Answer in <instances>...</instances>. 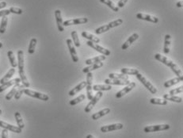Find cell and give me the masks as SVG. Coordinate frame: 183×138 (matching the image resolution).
<instances>
[{
	"mask_svg": "<svg viewBox=\"0 0 183 138\" xmlns=\"http://www.w3.org/2000/svg\"><path fill=\"white\" fill-rule=\"evenodd\" d=\"M87 45L88 46H90L91 48H92V49H94V50H96L97 52H98V53L103 54L104 56H110V55L111 54V53H110V51L109 50V49H105V48L102 47V46L98 45V44L94 43V42L92 41L88 40V41H87Z\"/></svg>",
	"mask_w": 183,
	"mask_h": 138,
	"instance_id": "ba28073f",
	"label": "cell"
},
{
	"mask_svg": "<svg viewBox=\"0 0 183 138\" xmlns=\"http://www.w3.org/2000/svg\"><path fill=\"white\" fill-rule=\"evenodd\" d=\"M110 30V26L107 25H105V26H102L99 27V28H97L95 30V33L96 34H101V33H105V32H107Z\"/></svg>",
	"mask_w": 183,
	"mask_h": 138,
	"instance_id": "60d3db41",
	"label": "cell"
},
{
	"mask_svg": "<svg viewBox=\"0 0 183 138\" xmlns=\"http://www.w3.org/2000/svg\"><path fill=\"white\" fill-rule=\"evenodd\" d=\"M86 138H95V137H94V136H93L92 135L89 134V135H87V137H86Z\"/></svg>",
	"mask_w": 183,
	"mask_h": 138,
	"instance_id": "f907efd6",
	"label": "cell"
},
{
	"mask_svg": "<svg viewBox=\"0 0 183 138\" xmlns=\"http://www.w3.org/2000/svg\"><path fill=\"white\" fill-rule=\"evenodd\" d=\"M1 138H8V130H7V129H2V137Z\"/></svg>",
	"mask_w": 183,
	"mask_h": 138,
	"instance_id": "7dc6e473",
	"label": "cell"
},
{
	"mask_svg": "<svg viewBox=\"0 0 183 138\" xmlns=\"http://www.w3.org/2000/svg\"><path fill=\"white\" fill-rule=\"evenodd\" d=\"M120 72L122 74H124V75H135L139 73V70L138 69H135V68H123L120 69Z\"/></svg>",
	"mask_w": 183,
	"mask_h": 138,
	"instance_id": "f546056e",
	"label": "cell"
},
{
	"mask_svg": "<svg viewBox=\"0 0 183 138\" xmlns=\"http://www.w3.org/2000/svg\"><path fill=\"white\" fill-rule=\"evenodd\" d=\"M128 1H129V0H120L118 2V3H117V7H118V8H123V7H124V5L127 3Z\"/></svg>",
	"mask_w": 183,
	"mask_h": 138,
	"instance_id": "f6af8a7d",
	"label": "cell"
},
{
	"mask_svg": "<svg viewBox=\"0 0 183 138\" xmlns=\"http://www.w3.org/2000/svg\"><path fill=\"white\" fill-rule=\"evenodd\" d=\"M106 56H95V57L94 58H91V59H87L85 61L86 64L87 65H91V64H95V63H98V62H101L103 61V60H105L106 59Z\"/></svg>",
	"mask_w": 183,
	"mask_h": 138,
	"instance_id": "484cf974",
	"label": "cell"
},
{
	"mask_svg": "<svg viewBox=\"0 0 183 138\" xmlns=\"http://www.w3.org/2000/svg\"><path fill=\"white\" fill-rule=\"evenodd\" d=\"M0 127L2 128V129H7V130H10V131L13 132V133H21L22 129H20L18 126H12L11 124H8V123L5 122L3 121H0Z\"/></svg>",
	"mask_w": 183,
	"mask_h": 138,
	"instance_id": "7c38bea8",
	"label": "cell"
},
{
	"mask_svg": "<svg viewBox=\"0 0 183 138\" xmlns=\"http://www.w3.org/2000/svg\"><path fill=\"white\" fill-rule=\"evenodd\" d=\"M11 14L9 10H3V11H0V17H4V16H7Z\"/></svg>",
	"mask_w": 183,
	"mask_h": 138,
	"instance_id": "bcb514c9",
	"label": "cell"
},
{
	"mask_svg": "<svg viewBox=\"0 0 183 138\" xmlns=\"http://www.w3.org/2000/svg\"><path fill=\"white\" fill-rule=\"evenodd\" d=\"M7 56H8L9 60H10V63H11L12 68H15L16 67H17V61H16L15 56H14V53H13V51L11 50L8 51V53H7Z\"/></svg>",
	"mask_w": 183,
	"mask_h": 138,
	"instance_id": "4dcf8cb0",
	"label": "cell"
},
{
	"mask_svg": "<svg viewBox=\"0 0 183 138\" xmlns=\"http://www.w3.org/2000/svg\"><path fill=\"white\" fill-rule=\"evenodd\" d=\"M105 83L108 84V85H128L130 83L129 80H121V79H105Z\"/></svg>",
	"mask_w": 183,
	"mask_h": 138,
	"instance_id": "9a60e30c",
	"label": "cell"
},
{
	"mask_svg": "<svg viewBox=\"0 0 183 138\" xmlns=\"http://www.w3.org/2000/svg\"><path fill=\"white\" fill-rule=\"evenodd\" d=\"M71 35H72V39H73V43L75 47H80V41H79V39H78L77 31H72V33H71Z\"/></svg>",
	"mask_w": 183,
	"mask_h": 138,
	"instance_id": "f35d334b",
	"label": "cell"
},
{
	"mask_svg": "<svg viewBox=\"0 0 183 138\" xmlns=\"http://www.w3.org/2000/svg\"><path fill=\"white\" fill-rule=\"evenodd\" d=\"M37 40L36 38H32L30 40V45H29L28 49V53L30 54H33L35 52V48H36V45H37Z\"/></svg>",
	"mask_w": 183,
	"mask_h": 138,
	"instance_id": "d590c367",
	"label": "cell"
},
{
	"mask_svg": "<svg viewBox=\"0 0 183 138\" xmlns=\"http://www.w3.org/2000/svg\"><path fill=\"white\" fill-rule=\"evenodd\" d=\"M55 17H56V25H57L58 30L59 32H63L64 30L63 26V19H62V16H61V11L59 10H56L55 11Z\"/></svg>",
	"mask_w": 183,
	"mask_h": 138,
	"instance_id": "2e32d148",
	"label": "cell"
},
{
	"mask_svg": "<svg viewBox=\"0 0 183 138\" xmlns=\"http://www.w3.org/2000/svg\"><path fill=\"white\" fill-rule=\"evenodd\" d=\"M182 91H183V87L182 86H181V87H179V88H174V89L171 90V91H170L169 94H171V95H174V94H180V93H181Z\"/></svg>",
	"mask_w": 183,
	"mask_h": 138,
	"instance_id": "ee69618b",
	"label": "cell"
},
{
	"mask_svg": "<svg viewBox=\"0 0 183 138\" xmlns=\"http://www.w3.org/2000/svg\"><path fill=\"white\" fill-rule=\"evenodd\" d=\"M1 114H2V110H0V116H1Z\"/></svg>",
	"mask_w": 183,
	"mask_h": 138,
	"instance_id": "f5cc1de1",
	"label": "cell"
},
{
	"mask_svg": "<svg viewBox=\"0 0 183 138\" xmlns=\"http://www.w3.org/2000/svg\"><path fill=\"white\" fill-rule=\"evenodd\" d=\"M110 108H105L103 110H100L99 112H97L95 114H94L92 115V119L93 120H98V119L101 118L103 116L106 115V114H110Z\"/></svg>",
	"mask_w": 183,
	"mask_h": 138,
	"instance_id": "7402d4cb",
	"label": "cell"
},
{
	"mask_svg": "<svg viewBox=\"0 0 183 138\" xmlns=\"http://www.w3.org/2000/svg\"><path fill=\"white\" fill-rule=\"evenodd\" d=\"M139 38V34L138 33H133V35L130 36V37H129V39H128L127 40H126L125 42H124V44L122 45L121 46V49H123V50H126V49H128V48L129 47V46L133 44V42L135 41V40H136L137 39Z\"/></svg>",
	"mask_w": 183,
	"mask_h": 138,
	"instance_id": "ac0fdd59",
	"label": "cell"
},
{
	"mask_svg": "<svg viewBox=\"0 0 183 138\" xmlns=\"http://www.w3.org/2000/svg\"><path fill=\"white\" fill-rule=\"evenodd\" d=\"M170 128H171V126L167 124L146 126V127L143 129V132H144V133H152V132L157 131H164V130H167V129H169Z\"/></svg>",
	"mask_w": 183,
	"mask_h": 138,
	"instance_id": "277c9868",
	"label": "cell"
},
{
	"mask_svg": "<svg viewBox=\"0 0 183 138\" xmlns=\"http://www.w3.org/2000/svg\"><path fill=\"white\" fill-rule=\"evenodd\" d=\"M21 82V81L20 78H16V79H12V80L7 81V82H6L5 83L1 84V86H0V92H2V91L7 90V88H9L10 87H11V86L15 85L16 83H20Z\"/></svg>",
	"mask_w": 183,
	"mask_h": 138,
	"instance_id": "e0dca14e",
	"label": "cell"
},
{
	"mask_svg": "<svg viewBox=\"0 0 183 138\" xmlns=\"http://www.w3.org/2000/svg\"><path fill=\"white\" fill-rule=\"evenodd\" d=\"M110 79H121V80H129V76L124 74H118V73H110L109 75Z\"/></svg>",
	"mask_w": 183,
	"mask_h": 138,
	"instance_id": "f1b7e54d",
	"label": "cell"
},
{
	"mask_svg": "<svg viewBox=\"0 0 183 138\" xmlns=\"http://www.w3.org/2000/svg\"><path fill=\"white\" fill-rule=\"evenodd\" d=\"M150 102L152 104H155V105H162L166 106L167 105V101L164 98H151Z\"/></svg>",
	"mask_w": 183,
	"mask_h": 138,
	"instance_id": "d6a6232c",
	"label": "cell"
},
{
	"mask_svg": "<svg viewBox=\"0 0 183 138\" xmlns=\"http://www.w3.org/2000/svg\"><path fill=\"white\" fill-rule=\"evenodd\" d=\"M7 2H0V10L2 9V8H5L6 7H7Z\"/></svg>",
	"mask_w": 183,
	"mask_h": 138,
	"instance_id": "c3c4849f",
	"label": "cell"
},
{
	"mask_svg": "<svg viewBox=\"0 0 183 138\" xmlns=\"http://www.w3.org/2000/svg\"><path fill=\"white\" fill-rule=\"evenodd\" d=\"M2 47V43H1V42H0V49H1V48Z\"/></svg>",
	"mask_w": 183,
	"mask_h": 138,
	"instance_id": "816d5d0a",
	"label": "cell"
},
{
	"mask_svg": "<svg viewBox=\"0 0 183 138\" xmlns=\"http://www.w3.org/2000/svg\"><path fill=\"white\" fill-rule=\"evenodd\" d=\"M14 73H15V69H14V68H12L11 69H10V70H9V72H7V73L3 77H2V79H0V84H3V83H5L6 82H7V81L10 80V79L12 78V76L14 75Z\"/></svg>",
	"mask_w": 183,
	"mask_h": 138,
	"instance_id": "d4e9b609",
	"label": "cell"
},
{
	"mask_svg": "<svg viewBox=\"0 0 183 138\" xmlns=\"http://www.w3.org/2000/svg\"><path fill=\"white\" fill-rule=\"evenodd\" d=\"M20 84H21V83H16L15 85H14V88H13L12 89H11V91H10V92H9L7 95H6L5 98L7 100V101H10V100H11V98L14 96V94H15L16 91H17V88H18V87L20 86Z\"/></svg>",
	"mask_w": 183,
	"mask_h": 138,
	"instance_id": "1f68e13d",
	"label": "cell"
},
{
	"mask_svg": "<svg viewBox=\"0 0 183 138\" xmlns=\"http://www.w3.org/2000/svg\"><path fill=\"white\" fill-rule=\"evenodd\" d=\"M82 36L83 37H85V38L88 39L90 41H92V42H94V43H96V44H98V43H99L100 42V39L98 38V37H97L96 36L93 35V34H91V33H87V32H86V31L82 32Z\"/></svg>",
	"mask_w": 183,
	"mask_h": 138,
	"instance_id": "4316f807",
	"label": "cell"
},
{
	"mask_svg": "<svg viewBox=\"0 0 183 138\" xmlns=\"http://www.w3.org/2000/svg\"><path fill=\"white\" fill-rule=\"evenodd\" d=\"M86 96L85 94H80L79 96L77 97V98H75V99H72L70 101V105L71 106H75L76 105V104H78V103L81 102L82 101H83L84 99H85Z\"/></svg>",
	"mask_w": 183,
	"mask_h": 138,
	"instance_id": "ab89813d",
	"label": "cell"
},
{
	"mask_svg": "<svg viewBox=\"0 0 183 138\" xmlns=\"http://www.w3.org/2000/svg\"><path fill=\"white\" fill-rule=\"evenodd\" d=\"M155 58L157 60L160 61L161 63L167 65V66L170 67L171 70L178 75V77H182V72H181L179 67H178L176 64H174V62L171 61V59H169L168 58L166 57V56H162V55L159 54V53H156V54L155 55Z\"/></svg>",
	"mask_w": 183,
	"mask_h": 138,
	"instance_id": "7a4b0ae2",
	"label": "cell"
},
{
	"mask_svg": "<svg viewBox=\"0 0 183 138\" xmlns=\"http://www.w3.org/2000/svg\"><path fill=\"white\" fill-rule=\"evenodd\" d=\"M67 45H68V48L69 49L70 54H71V56H72V59L73 60L74 63H77L78 61V57L77 56L76 50L75 49V46L73 45V43H72V40L71 39H67L66 40Z\"/></svg>",
	"mask_w": 183,
	"mask_h": 138,
	"instance_id": "9c48e42d",
	"label": "cell"
},
{
	"mask_svg": "<svg viewBox=\"0 0 183 138\" xmlns=\"http://www.w3.org/2000/svg\"><path fill=\"white\" fill-rule=\"evenodd\" d=\"M86 86H87V83H86L85 81L81 82L80 83L78 84V85H77L75 88H73V89L71 90V91H69V93H68L69 96H74L75 94H78L79 91H81L83 88H86Z\"/></svg>",
	"mask_w": 183,
	"mask_h": 138,
	"instance_id": "ffe728a7",
	"label": "cell"
},
{
	"mask_svg": "<svg viewBox=\"0 0 183 138\" xmlns=\"http://www.w3.org/2000/svg\"><path fill=\"white\" fill-rule=\"evenodd\" d=\"M183 80V76L182 77H175V78H174V79H170V80H167V82L164 83V87H165L166 88H171V87H172V86L175 85V84L181 82V81Z\"/></svg>",
	"mask_w": 183,
	"mask_h": 138,
	"instance_id": "44dd1931",
	"label": "cell"
},
{
	"mask_svg": "<svg viewBox=\"0 0 183 138\" xmlns=\"http://www.w3.org/2000/svg\"><path fill=\"white\" fill-rule=\"evenodd\" d=\"M122 23H123V20L120 19V18H118V19L115 20V21H111V22L109 23L108 26H110V29H112V28H114V27L118 26L121 25Z\"/></svg>",
	"mask_w": 183,
	"mask_h": 138,
	"instance_id": "b9f144b4",
	"label": "cell"
},
{
	"mask_svg": "<svg viewBox=\"0 0 183 138\" xmlns=\"http://www.w3.org/2000/svg\"><path fill=\"white\" fill-rule=\"evenodd\" d=\"M102 66H103L102 61L98 62V63L93 64L89 65L88 67H86V68H84L83 69H82V72H83V73L87 74V73H88V72H91L92 71L96 70V69H98V68H101Z\"/></svg>",
	"mask_w": 183,
	"mask_h": 138,
	"instance_id": "d6986e66",
	"label": "cell"
},
{
	"mask_svg": "<svg viewBox=\"0 0 183 138\" xmlns=\"http://www.w3.org/2000/svg\"><path fill=\"white\" fill-rule=\"evenodd\" d=\"M24 93L26 94H27L28 96L33 97V98H38V99L42 100V101H48L49 99V97L48 96L47 94H42V93L37 92V91H32V90L30 89H25Z\"/></svg>",
	"mask_w": 183,
	"mask_h": 138,
	"instance_id": "5b68a950",
	"label": "cell"
},
{
	"mask_svg": "<svg viewBox=\"0 0 183 138\" xmlns=\"http://www.w3.org/2000/svg\"><path fill=\"white\" fill-rule=\"evenodd\" d=\"M124 126L121 123H116V124L108 125V126H104L101 128V131L102 133H108V132L114 131V130H119V129H123Z\"/></svg>",
	"mask_w": 183,
	"mask_h": 138,
	"instance_id": "30bf717a",
	"label": "cell"
},
{
	"mask_svg": "<svg viewBox=\"0 0 183 138\" xmlns=\"http://www.w3.org/2000/svg\"><path fill=\"white\" fill-rule=\"evenodd\" d=\"M87 94L88 99L91 100L93 98V93H92V82H93V74L92 72H88L87 73Z\"/></svg>",
	"mask_w": 183,
	"mask_h": 138,
	"instance_id": "52a82bcc",
	"label": "cell"
},
{
	"mask_svg": "<svg viewBox=\"0 0 183 138\" xmlns=\"http://www.w3.org/2000/svg\"><path fill=\"white\" fill-rule=\"evenodd\" d=\"M136 18H137L138 19L144 20V21H150V22H152V23H158V22H159V18H156V17H154V16L149 15V14H142V13H139V14H136Z\"/></svg>",
	"mask_w": 183,
	"mask_h": 138,
	"instance_id": "5bb4252c",
	"label": "cell"
},
{
	"mask_svg": "<svg viewBox=\"0 0 183 138\" xmlns=\"http://www.w3.org/2000/svg\"><path fill=\"white\" fill-rule=\"evenodd\" d=\"M135 87H136V83L134 82L130 83H129L127 86H126L124 89H122L121 91H120L119 92H117V94H116V98H122L124 95H125V94H127L128 93L130 92L133 88H135Z\"/></svg>",
	"mask_w": 183,
	"mask_h": 138,
	"instance_id": "4fadbf2b",
	"label": "cell"
},
{
	"mask_svg": "<svg viewBox=\"0 0 183 138\" xmlns=\"http://www.w3.org/2000/svg\"><path fill=\"white\" fill-rule=\"evenodd\" d=\"M102 95H103L102 91H98V93L95 94V96L93 97V98L91 100V102L87 104V106L86 107L84 111H85L86 113H89V112H91V110H93V108L94 107V106H95L96 104L98 103V102L101 99Z\"/></svg>",
	"mask_w": 183,
	"mask_h": 138,
	"instance_id": "8992f818",
	"label": "cell"
},
{
	"mask_svg": "<svg viewBox=\"0 0 183 138\" xmlns=\"http://www.w3.org/2000/svg\"><path fill=\"white\" fill-rule=\"evenodd\" d=\"M171 37L169 34H167L165 36V41H164V48L163 53L165 54H168L170 53V49H171Z\"/></svg>",
	"mask_w": 183,
	"mask_h": 138,
	"instance_id": "603a6c76",
	"label": "cell"
},
{
	"mask_svg": "<svg viewBox=\"0 0 183 138\" xmlns=\"http://www.w3.org/2000/svg\"><path fill=\"white\" fill-rule=\"evenodd\" d=\"M136 78H137V79H139L140 82H141V83L143 84V85H144L145 88H146L148 91H150L152 94H156L157 93L156 88H155V87L152 85V83L149 82V81H148L143 75H141L140 73H138V74H136Z\"/></svg>",
	"mask_w": 183,
	"mask_h": 138,
	"instance_id": "3957f363",
	"label": "cell"
},
{
	"mask_svg": "<svg viewBox=\"0 0 183 138\" xmlns=\"http://www.w3.org/2000/svg\"><path fill=\"white\" fill-rule=\"evenodd\" d=\"M10 12L13 13V14H21L23 13V11L21 9V8H17V7H11L10 9H9Z\"/></svg>",
	"mask_w": 183,
	"mask_h": 138,
	"instance_id": "7bdbcfd3",
	"label": "cell"
},
{
	"mask_svg": "<svg viewBox=\"0 0 183 138\" xmlns=\"http://www.w3.org/2000/svg\"><path fill=\"white\" fill-rule=\"evenodd\" d=\"M87 22H88V18H74V19L67 20V21H63V26H73V25L85 24Z\"/></svg>",
	"mask_w": 183,
	"mask_h": 138,
	"instance_id": "8fae6325",
	"label": "cell"
},
{
	"mask_svg": "<svg viewBox=\"0 0 183 138\" xmlns=\"http://www.w3.org/2000/svg\"><path fill=\"white\" fill-rule=\"evenodd\" d=\"M25 88H26V87H25L23 84H20V86L18 87V88H17V91H16L15 94H14V98H15L16 100H18L21 98V94L24 93Z\"/></svg>",
	"mask_w": 183,
	"mask_h": 138,
	"instance_id": "74e56055",
	"label": "cell"
},
{
	"mask_svg": "<svg viewBox=\"0 0 183 138\" xmlns=\"http://www.w3.org/2000/svg\"><path fill=\"white\" fill-rule=\"evenodd\" d=\"M95 91H110L112 89V86L108 85V84H96L93 86L92 88Z\"/></svg>",
	"mask_w": 183,
	"mask_h": 138,
	"instance_id": "cb8c5ba5",
	"label": "cell"
},
{
	"mask_svg": "<svg viewBox=\"0 0 183 138\" xmlns=\"http://www.w3.org/2000/svg\"><path fill=\"white\" fill-rule=\"evenodd\" d=\"M17 67H18V72H19L20 79L21 83L26 88H30V83L26 78L25 73V64H24V53L22 50L17 51Z\"/></svg>",
	"mask_w": 183,
	"mask_h": 138,
	"instance_id": "6da1fadb",
	"label": "cell"
},
{
	"mask_svg": "<svg viewBox=\"0 0 183 138\" xmlns=\"http://www.w3.org/2000/svg\"><path fill=\"white\" fill-rule=\"evenodd\" d=\"M163 98L167 100V101H171V102H178V103L182 102V98H181V97L175 96V95H171V94H163Z\"/></svg>",
	"mask_w": 183,
	"mask_h": 138,
	"instance_id": "83f0119b",
	"label": "cell"
},
{
	"mask_svg": "<svg viewBox=\"0 0 183 138\" xmlns=\"http://www.w3.org/2000/svg\"><path fill=\"white\" fill-rule=\"evenodd\" d=\"M7 21H8V18H7V16H4L2 17V21H1V24H0V33H4L7 30Z\"/></svg>",
	"mask_w": 183,
	"mask_h": 138,
	"instance_id": "8d00e7d4",
	"label": "cell"
},
{
	"mask_svg": "<svg viewBox=\"0 0 183 138\" xmlns=\"http://www.w3.org/2000/svg\"><path fill=\"white\" fill-rule=\"evenodd\" d=\"M14 117H15L17 126H18L20 129H22L23 128L25 127V124H24V122H23V120H22V117H21V114H20L19 112H15V114H14Z\"/></svg>",
	"mask_w": 183,
	"mask_h": 138,
	"instance_id": "e575fe53",
	"label": "cell"
},
{
	"mask_svg": "<svg viewBox=\"0 0 183 138\" xmlns=\"http://www.w3.org/2000/svg\"><path fill=\"white\" fill-rule=\"evenodd\" d=\"M99 1L101 2V3H104L106 6H108V7H110V8H111L113 11L118 12L119 8L115 5V4L113 3V2H112L111 0H99Z\"/></svg>",
	"mask_w": 183,
	"mask_h": 138,
	"instance_id": "836d02e7",
	"label": "cell"
},
{
	"mask_svg": "<svg viewBox=\"0 0 183 138\" xmlns=\"http://www.w3.org/2000/svg\"><path fill=\"white\" fill-rule=\"evenodd\" d=\"M176 6L178 7H179V8H181V7H183V1H182V0H181V1H179V2H177Z\"/></svg>",
	"mask_w": 183,
	"mask_h": 138,
	"instance_id": "681fc988",
	"label": "cell"
}]
</instances>
